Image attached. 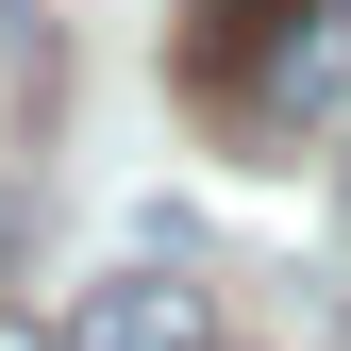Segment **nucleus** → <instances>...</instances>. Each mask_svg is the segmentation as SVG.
Instances as JSON below:
<instances>
[{
  "label": "nucleus",
  "mask_w": 351,
  "mask_h": 351,
  "mask_svg": "<svg viewBox=\"0 0 351 351\" xmlns=\"http://www.w3.org/2000/svg\"><path fill=\"white\" fill-rule=\"evenodd\" d=\"M234 117H251V134L351 117V0H285V17L251 34V51H234Z\"/></svg>",
  "instance_id": "1"
},
{
  "label": "nucleus",
  "mask_w": 351,
  "mask_h": 351,
  "mask_svg": "<svg viewBox=\"0 0 351 351\" xmlns=\"http://www.w3.org/2000/svg\"><path fill=\"white\" fill-rule=\"evenodd\" d=\"M67 351H234V335H217V301H201V285H101Z\"/></svg>",
  "instance_id": "2"
},
{
  "label": "nucleus",
  "mask_w": 351,
  "mask_h": 351,
  "mask_svg": "<svg viewBox=\"0 0 351 351\" xmlns=\"http://www.w3.org/2000/svg\"><path fill=\"white\" fill-rule=\"evenodd\" d=\"M268 17H285V0H201V67H234V51H251Z\"/></svg>",
  "instance_id": "3"
},
{
  "label": "nucleus",
  "mask_w": 351,
  "mask_h": 351,
  "mask_svg": "<svg viewBox=\"0 0 351 351\" xmlns=\"http://www.w3.org/2000/svg\"><path fill=\"white\" fill-rule=\"evenodd\" d=\"M0 268H17V201H0Z\"/></svg>",
  "instance_id": "4"
},
{
  "label": "nucleus",
  "mask_w": 351,
  "mask_h": 351,
  "mask_svg": "<svg viewBox=\"0 0 351 351\" xmlns=\"http://www.w3.org/2000/svg\"><path fill=\"white\" fill-rule=\"evenodd\" d=\"M0 351H51V335H17V318H0Z\"/></svg>",
  "instance_id": "5"
},
{
  "label": "nucleus",
  "mask_w": 351,
  "mask_h": 351,
  "mask_svg": "<svg viewBox=\"0 0 351 351\" xmlns=\"http://www.w3.org/2000/svg\"><path fill=\"white\" fill-rule=\"evenodd\" d=\"M335 184H351V167H335Z\"/></svg>",
  "instance_id": "6"
}]
</instances>
